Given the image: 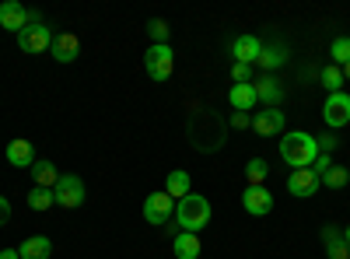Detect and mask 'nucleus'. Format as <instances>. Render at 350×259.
I'll return each mask as SVG.
<instances>
[{"instance_id": "4be33fe9", "label": "nucleus", "mask_w": 350, "mask_h": 259, "mask_svg": "<svg viewBox=\"0 0 350 259\" xmlns=\"http://www.w3.org/2000/svg\"><path fill=\"white\" fill-rule=\"evenodd\" d=\"M262 70H277V67H284L287 64V46H262L259 49V60H256Z\"/></svg>"}, {"instance_id": "4c0bfd02", "label": "nucleus", "mask_w": 350, "mask_h": 259, "mask_svg": "<svg viewBox=\"0 0 350 259\" xmlns=\"http://www.w3.org/2000/svg\"><path fill=\"white\" fill-rule=\"evenodd\" d=\"M343 242H347V245H350V224H347V228H343Z\"/></svg>"}, {"instance_id": "6e6552de", "label": "nucleus", "mask_w": 350, "mask_h": 259, "mask_svg": "<svg viewBox=\"0 0 350 259\" xmlns=\"http://www.w3.org/2000/svg\"><path fill=\"white\" fill-rule=\"evenodd\" d=\"M172 214H175V200L165 189H158V193H151L148 200H144V221L148 224H168Z\"/></svg>"}, {"instance_id": "473e14b6", "label": "nucleus", "mask_w": 350, "mask_h": 259, "mask_svg": "<svg viewBox=\"0 0 350 259\" xmlns=\"http://www.w3.org/2000/svg\"><path fill=\"white\" fill-rule=\"evenodd\" d=\"M333 165H336V161H333L329 154H319V158H315V168H312V172H315V176H319V179H323V176H326V172L333 168Z\"/></svg>"}, {"instance_id": "c9c22d12", "label": "nucleus", "mask_w": 350, "mask_h": 259, "mask_svg": "<svg viewBox=\"0 0 350 259\" xmlns=\"http://www.w3.org/2000/svg\"><path fill=\"white\" fill-rule=\"evenodd\" d=\"M0 259H21L18 249H0Z\"/></svg>"}, {"instance_id": "e433bc0d", "label": "nucleus", "mask_w": 350, "mask_h": 259, "mask_svg": "<svg viewBox=\"0 0 350 259\" xmlns=\"http://www.w3.org/2000/svg\"><path fill=\"white\" fill-rule=\"evenodd\" d=\"M340 70H343V81H350V64H343Z\"/></svg>"}, {"instance_id": "9d476101", "label": "nucleus", "mask_w": 350, "mask_h": 259, "mask_svg": "<svg viewBox=\"0 0 350 259\" xmlns=\"http://www.w3.org/2000/svg\"><path fill=\"white\" fill-rule=\"evenodd\" d=\"M323 120H326L329 130H340V126L350 123V95H347V92H333V95L326 98V105H323Z\"/></svg>"}, {"instance_id": "f8f14e48", "label": "nucleus", "mask_w": 350, "mask_h": 259, "mask_svg": "<svg viewBox=\"0 0 350 259\" xmlns=\"http://www.w3.org/2000/svg\"><path fill=\"white\" fill-rule=\"evenodd\" d=\"M319 186H323V182H319V176H315L312 168H295V172L287 176V189H291V196H298V200L315 196Z\"/></svg>"}, {"instance_id": "2eb2a0df", "label": "nucleus", "mask_w": 350, "mask_h": 259, "mask_svg": "<svg viewBox=\"0 0 350 259\" xmlns=\"http://www.w3.org/2000/svg\"><path fill=\"white\" fill-rule=\"evenodd\" d=\"M259 49H262V42L256 36H249V32L231 42V56H235V64H249V67L259 60Z\"/></svg>"}, {"instance_id": "f704fd0d", "label": "nucleus", "mask_w": 350, "mask_h": 259, "mask_svg": "<svg viewBox=\"0 0 350 259\" xmlns=\"http://www.w3.org/2000/svg\"><path fill=\"white\" fill-rule=\"evenodd\" d=\"M8 221H11V200L0 196V228H8Z\"/></svg>"}, {"instance_id": "c756f323", "label": "nucleus", "mask_w": 350, "mask_h": 259, "mask_svg": "<svg viewBox=\"0 0 350 259\" xmlns=\"http://www.w3.org/2000/svg\"><path fill=\"white\" fill-rule=\"evenodd\" d=\"M319 140V154H333L340 148V137L336 133H323V137H315Z\"/></svg>"}, {"instance_id": "ddd939ff", "label": "nucleus", "mask_w": 350, "mask_h": 259, "mask_svg": "<svg viewBox=\"0 0 350 259\" xmlns=\"http://www.w3.org/2000/svg\"><path fill=\"white\" fill-rule=\"evenodd\" d=\"M49 53H53L56 64H74L77 56H81V39H77L74 32H60V36H53Z\"/></svg>"}, {"instance_id": "72a5a7b5", "label": "nucleus", "mask_w": 350, "mask_h": 259, "mask_svg": "<svg viewBox=\"0 0 350 259\" xmlns=\"http://www.w3.org/2000/svg\"><path fill=\"white\" fill-rule=\"evenodd\" d=\"M326 256H329V259H350V245H347V242H336V245L326 249Z\"/></svg>"}, {"instance_id": "393cba45", "label": "nucleus", "mask_w": 350, "mask_h": 259, "mask_svg": "<svg viewBox=\"0 0 350 259\" xmlns=\"http://www.w3.org/2000/svg\"><path fill=\"white\" fill-rule=\"evenodd\" d=\"M267 176H270V165L262 161V158H252V161L245 165V179H249V186H262V182H267Z\"/></svg>"}, {"instance_id": "b1692460", "label": "nucleus", "mask_w": 350, "mask_h": 259, "mask_svg": "<svg viewBox=\"0 0 350 259\" xmlns=\"http://www.w3.org/2000/svg\"><path fill=\"white\" fill-rule=\"evenodd\" d=\"M319 81H323V88L333 95V92H343V70L340 67H323V70H319Z\"/></svg>"}, {"instance_id": "0eeeda50", "label": "nucleus", "mask_w": 350, "mask_h": 259, "mask_svg": "<svg viewBox=\"0 0 350 259\" xmlns=\"http://www.w3.org/2000/svg\"><path fill=\"white\" fill-rule=\"evenodd\" d=\"M53 196H56V207L77 210L84 204V182L77 176H60V182L53 186Z\"/></svg>"}, {"instance_id": "6ab92c4d", "label": "nucleus", "mask_w": 350, "mask_h": 259, "mask_svg": "<svg viewBox=\"0 0 350 259\" xmlns=\"http://www.w3.org/2000/svg\"><path fill=\"white\" fill-rule=\"evenodd\" d=\"M28 172H32V182L42 186V189H53L56 182H60V172H56V165L46 161V158H36V165L28 168Z\"/></svg>"}, {"instance_id": "7c9ffc66", "label": "nucleus", "mask_w": 350, "mask_h": 259, "mask_svg": "<svg viewBox=\"0 0 350 259\" xmlns=\"http://www.w3.org/2000/svg\"><path fill=\"white\" fill-rule=\"evenodd\" d=\"M336 242H343V228H340V224H326V228H323V245L329 249V245H336Z\"/></svg>"}, {"instance_id": "2f4dec72", "label": "nucleus", "mask_w": 350, "mask_h": 259, "mask_svg": "<svg viewBox=\"0 0 350 259\" xmlns=\"http://www.w3.org/2000/svg\"><path fill=\"white\" fill-rule=\"evenodd\" d=\"M249 126H252L249 112H231V130H249Z\"/></svg>"}, {"instance_id": "a878e982", "label": "nucleus", "mask_w": 350, "mask_h": 259, "mask_svg": "<svg viewBox=\"0 0 350 259\" xmlns=\"http://www.w3.org/2000/svg\"><path fill=\"white\" fill-rule=\"evenodd\" d=\"M319 182L329 186V189H343V186L350 182V168H347V165H333V168H329V172H326V176L319 179Z\"/></svg>"}, {"instance_id": "9b49d317", "label": "nucleus", "mask_w": 350, "mask_h": 259, "mask_svg": "<svg viewBox=\"0 0 350 259\" xmlns=\"http://www.w3.org/2000/svg\"><path fill=\"white\" fill-rule=\"evenodd\" d=\"M242 207H245V214H252V217H267V214L273 210V193H270L267 186H245Z\"/></svg>"}, {"instance_id": "c85d7f7f", "label": "nucleus", "mask_w": 350, "mask_h": 259, "mask_svg": "<svg viewBox=\"0 0 350 259\" xmlns=\"http://www.w3.org/2000/svg\"><path fill=\"white\" fill-rule=\"evenodd\" d=\"M231 81L235 84H252L256 77H252V67L249 64H231Z\"/></svg>"}, {"instance_id": "39448f33", "label": "nucleus", "mask_w": 350, "mask_h": 259, "mask_svg": "<svg viewBox=\"0 0 350 259\" xmlns=\"http://www.w3.org/2000/svg\"><path fill=\"white\" fill-rule=\"evenodd\" d=\"M32 21H39V14L36 11H28L25 4H18V0H4L0 4V28H8V32H25Z\"/></svg>"}, {"instance_id": "dca6fc26", "label": "nucleus", "mask_w": 350, "mask_h": 259, "mask_svg": "<svg viewBox=\"0 0 350 259\" xmlns=\"http://www.w3.org/2000/svg\"><path fill=\"white\" fill-rule=\"evenodd\" d=\"M228 102H231V109H235V112H252L259 105L252 84H231V88H228Z\"/></svg>"}, {"instance_id": "cd10ccee", "label": "nucleus", "mask_w": 350, "mask_h": 259, "mask_svg": "<svg viewBox=\"0 0 350 259\" xmlns=\"http://www.w3.org/2000/svg\"><path fill=\"white\" fill-rule=\"evenodd\" d=\"M168 32H172V28H168L165 18H151L148 21V36L154 39V46H168Z\"/></svg>"}, {"instance_id": "4468645a", "label": "nucleus", "mask_w": 350, "mask_h": 259, "mask_svg": "<svg viewBox=\"0 0 350 259\" xmlns=\"http://www.w3.org/2000/svg\"><path fill=\"white\" fill-rule=\"evenodd\" d=\"M252 130H256L259 137H277V133H284V112H280V109H262V112H256V116H252Z\"/></svg>"}, {"instance_id": "a211bd4d", "label": "nucleus", "mask_w": 350, "mask_h": 259, "mask_svg": "<svg viewBox=\"0 0 350 259\" xmlns=\"http://www.w3.org/2000/svg\"><path fill=\"white\" fill-rule=\"evenodd\" d=\"M8 161H11L14 168H32V165H36L32 140H11V144H8Z\"/></svg>"}, {"instance_id": "7ed1b4c3", "label": "nucleus", "mask_w": 350, "mask_h": 259, "mask_svg": "<svg viewBox=\"0 0 350 259\" xmlns=\"http://www.w3.org/2000/svg\"><path fill=\"white\" fill-rule=\"evenodd\" d=\"M211 200L207 196H196V193H189V196H183L179 204H175V221H179V228L183 232H189V235H200L203 228L211 224Z\"/></svg>"}, {"instance_id": "f3484780", "label": "nucleus", "mask_w": 350, "mask_h": 259, "mask_svg": "<svg viewBox=\"0 0 350 259\" xmlns=\"http://www.w3.org/2000/svg\"><path fill=\"white\" fill-rule=\"evenodd\" d=\"M18 256L21 259H49L53 256V242L46 235H32V238H25L18 245Z\"/></svg>"}, {"instance_id": "20e7f679", "label": "nucleus", "mask_w": 350, "mask_h": 259, "mask_svg": "<svg viewBox=\"0 0 350 259\" xmlns=\"http://www.w3.org/2000/svg\"><path fill=\"white\" fill-rule=\"evenodd\" d=\"M144 70H148L151 81L165 84L175 74V53H172V46H148V53H144Z\"/></svg>"}, {"instance_id": "5701e85b", "label": "nucleus", "mask_w": 350, "mask_h": 259, "mask_svg": "<svg viewBox=\"0 0 350 259\" xmlns=\"http://www.w3.org/2000/svg\"><path fill=\"white\" fill-rule=\"evenodd\" d=\"M28 207H32V210H49V207H56V196H53V189L32 186V193H28Z\"/></svg>"}, {"instance_id": "aec40b11", "label": "nucleus", "mask_w": 350, "mask_h": 259, "mask_svg": "<svg viewBox=\"0 0 350 259\" xmlns=\"http://www.w3.org/2000/svg\"><path fill=\"white\" fill-rule=\"evenodd\" d=\"M165 193L175 200V196H189L193 193V179H189V172H183V168H175V172H168V179H165Z\"/></svg>"}, {"instance_id": "f257e3e1", "label": "nucleus", "mask_w": 350, "mask_h": 259, "mask_svg": "<svg viewBox=\"0 0 350 259\" xmlns=\"http://www.w3.org/2000/svg\"><path fill=\"white\" fill-rule=\"evenodd\" d=\"M186 140L200 154H217L228 140V120L211 105H196L186 116Z\"/></svg>"}, {"instance_id": "412c9836", "label": "nucleus", "mask_w": 350, "mask_h": 259, "mask_svg": "<svg viewBox=\"0 0 350 259\" xmlns=\"http://www.w3.org/2000/svg\"><path fill=\"white\" fill-rule=\"evenodd\" d=\"M172 249H175V259H196V256L203 252L200 235H189V232H179V235H175Z\"/></svg>"}, {"instance_id": "1a4fd4ad", "label": "nucleus", "mask_w": 350, "mask_h": 259, "mask_svg": "<svg viewBox=\"0 0 350 259\" xmlns=\"http://www.w3.org/2000/svg\"><path fill=\"white\" fill-rule=\"evenodd\" d=\"M252 88H256V98H259L262 105H267V109H280V102H284V95H287L284 81H280V77H273V74L256 77V81H252Z\"/></svg>"}, {"instance_id": "f03ea898", "label": "nucleus", "mask_w": 350, "mask_h": 259, "mask_svg": "<svg viewBox=\"0 0 350 259\" xmlns=\"http://www.w3.org/2000/svg\"><path fill=\"white\" fill-rule=\"evenodd\" d=\"M280 158L291 165V168H312L315 158H319V140L305 130H295L280 140Z\"/></svg>"}, {"instance_id": "423d86ee", "label": "nucleus", "mask_w": 350, "mask_h": 259, "mask_svg": "<svg viewBox=\"0 0 350 259\" xmlns=\"http://www.w3.org/2000/svg\"><path fill=\"white\" fill-rule=\"evenodd\" d=\"M49 46H53V32H49L42 21H32L25 32H18V49H21V53L39 56V53H46Z\"/></svg>"}, {"instance_id": "bb28decb", "label": "nucleus", "mask_w": 350, "mask_h": 259, "mask_svg": "<svg viewBox=\"0 0 350 259\" xmlns=\"http://www.w3.org/2000/svg\"><path fill=\"white\" fill-rule=\"evenodd\" d=\"M329 56H333V67H343V64H350V36H340V39H333V46H329Z\"/></svg>"}]
</instances>
